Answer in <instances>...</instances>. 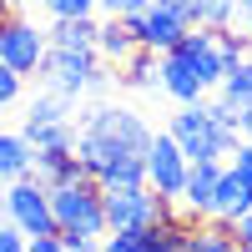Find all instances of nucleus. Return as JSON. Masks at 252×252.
Returning <instances> with one entry per match:
<instances>
[{"instance_id": "obj_4", "label": "nucleus", "mask_w": 252, "mask_h": 252, "mask_svg": "<svg viewBox=\"0 0 252 252\" xmlns=\"http://www.w3.org/2000/svg\"><path fill=\"white\" fill-rule=\"evenodd\" d=\"M81 131L106 136V141L121 146V152H136V157H146V146H152V136H157L152 126H146V116L131 111V106H121V101H101V106L81 111Z\"/></svg>"}, {"instance_id": "obj_7", "label": "nucleus", "mask_w": 252, "mask_h": 252, "mask_svg": "<svg viewBox=\"0 0 252 252\" xmlns=\"http://www.w3.org/2000/svg\"><path fill=\"white\" fill-rule=\"evenodd\" d=\"M141 166H146V187H152L161 202H172V207H177L182 182H187V166H192V161L182 157V146L166 136V131H157L152 146H146V157H141Z\"/></svg>"}, {"instance_id": "obj_17", "label": "nucleus", "mask_w": 252, "mask_h": 252, "mask_svg": "<svg viewBox=\"0 0 252 252\" xmlns=\"http://www.w3.org/2000/svg\"><path fill=\"white\" fill-rule=\"evenodd\" d=\"M182 252H242V247H237V237H232V227H222V222L202 227V222H192V227H187Z\"/></svg>"}, {"instance_id": "obj_2", "label": "nucleus", "mask_w": 252, "mask_h": 252, "mask_svg": "<svg viewBox=\"0 0 252 252\" xmlns=\"http://www.w3.org/2000/svg\"><path fill=\"white\" fill-rule=\"evenodd\" d=\"M51 192V217H56V232H71V237H91L101 242L106 237V212H101V187L86 182H56L46 187Z\"/></svg>"}, {"instance_id": "obj_27", "label": "nucleus", "mask_w": 252, "mask_h": 252, "mask_svg": "<svg viewBox=\"0 0 252 252\" xmlns=\"http://www.w3.org/2000/svg\"><path fill=\"white\" fill-rule=\"evenodd\" d=\"M232 237H237V247H242V252H252V212H242V217L232 222Z\"/></svg>"}, {"instance_id": "obj_21", "label": "nucleus", "mask_w": 252, "mask_h": 252, "mask_svg": "<svg viewBox=\"0 0 252 252\" xmlns=\"http://www.w3.org/2000/svg\"><path fill=\"white\" fill-rule=\"evenodd\" d=\"M51 20H76V15H96V0H40Z\"/></svg>"}, {"instance_id": "obj_31", "label": "nucleus", "mask_w": 252, "mask_h": 252, "mask_svg": "<svg viewBox=\"0 0 252 252\" xmlns=\"http://www.w3.org/2000/svg\"><path fill=\"white\" fill-rule=\"evenodd\" d=\"M247 15H252V0H237V26H242Z\"/></svg>"}, {"instance_id": "obj_3", "label": "nucleus", "mask_w": 252, "mask_h": 252, "mask_svg": "<svg viewBox=\"0 0 252 252\" xmlns=\"http://www.w3.org/2000/svg\"><path fill=\"white\" fill-rule=\"evenodd\" d=\"M101 212H106V232H141L152 222H166L177 207L161 202L146 182H136V187H106L101 192Z\"/></svg>"}, {"instance_id": "obj_8", "label": "nucleus", "mask_w": 252, "mask_h": 252, "mask_svg": "<svg viewBox=\"0 0 252 252\" xmlns=\"http://www.w3.org/2000/svg\"><path fill=\"white\" fill-rule=\"evenodd\" d=\"M166 136L182 146L187 161H227L222 146H217V126H212V116L202 111V101H197V106H182L172 116V126H166Z\"/></svg>"}, {"instance_id": "obj_5", "label": "nucleus", "mask_w": 252, "mask_h": 252, "mask_svg": "<svg viewBox=\"0 0 252 252\" xmlns=\"http://www.w3.org/2000/svg\"><path fill=\"white\" fill-rule=\"evenodd\" d=\"M5 222L20 227L26 237H51L56 232V217H51V192L40 177H20L5 182Z\"/></svg>"}, {"instance_id": "obj_32", "label": "nucleus", "mask_w": 252, "mask_h": 252, "mask_svg": "<svg viewBox=\"0 0 252 252\" xmlns=\"http://www.w3.org/2000/svg\"><path fill=\"white\" fill-rule=\"evenodd\" d=\"M242 35H247V46H252V15H247V20H242Z\"/></svg>"}, {"instance_id": "obj_34", "label": "nucleus", "mask_w": 252, "mask_h": 252, "mask_svg": "<svg viewBox=\"0 0 252 252\" xmlns=\"http://www.w3.org/2000/svg\"><path fill=\"white\" fill-rule=\"evenodd\" d=\"M0 222H5V192H0Z\"/></svg>"}, {"instance_id": "obj_13", "label": "nucleus", "mask_w": 252, "mask_h": 252, "mask_svg": "<svg viewBox=\"0 0 252 252\" xmlns=\"http://www.w3.org/2000/svg\"><path fill=\"white\" fill-rule=\"evenodd\" d=\"M131 51H136L131 26H126L121 15H96V56L106 61V66H121Z\"/></svg>"}, {"instance_id": "obj_24", "label": "nucleus", "mask_w": 252, "mask_h": 252, "mask_svg": "<svg viewBox=\"0 0 252 252\" xmlns=\"http://www.w3.org/2000/svg\"><path fill=\"white\" fill-rule=\"evenodd\" d=\"M146 5H152V0H96V15H141Z\"/></svg>"}, {"instance_id": "obj_14", "label": "nucleus", "mask_w": 252, "mask_h": 252, "mask_svg": "<svg viewBox=\"0 0 252 252\" xmlns=\"http://www.w3.org/2000/svg\"><path fill=\"white\" fill-rule=\"evenodd\" d=\"M31 172H35V146L20 131H5V126H0V182H20Z\"/></svg>"}, {"instance_id": "obj_1", "label": "nucleus", "mask_w": 252, "mask_h": 252, "mask_svg": "<svg viewBox=\"0 0 252 252\" xmlns=\"http://www.w3.org/2000/svg\"><path fill=\"white\" fill-rule=\"evenodd\" d=\"M35 81L61 91V96H71V101H81L86 91H101L111 76H106V61L96 56V46L91 51H56V46H46V56H40V66H35Z\"/></svg>"}, {"instance_id": "obj_18", "label": "nucleus", "mask_w": 252, "mask_h": 252, "mask_svg": "<svg viewBox=\"0 0 252 252\" xmlns=\"http://www.w3.org/2000/svg\"><path fill=\"white\" fill-rule=\"evenodd\" d=\"M217 96H227L232 106H252V56H242V61H227V66H222Z\"/></svg>"}, {"instance_id": "obj_29", "label": "nucleus", "mask_w": 252, "mask_h": 252, "mask_svg": "<svg viewBox=\"0 0 252 252\" xmlns=\"http://www.w3.org/2000/svg\"><path fill=\"white\" fill-rule=\"evenodd\" d=\"M26 252H66V247H61V237L51 232V237H26Z\"/></svg>"}, {"instance_id": "obj_35", "label": "nucleus", "mask_w": 252, "mask_h": 252, "mask_svg": "<svg viewBox=\"0 0 252 252\" xmlns=\"http://www.w3.org/2000/svg\"><path fill=\"white\" fill-rule=\"evenodd\" d=\"M0 15H10V0H0Z\"/></svg>"}, {"instance_id": "obj_19", "label": "nucleus", "mask_w": 252, "mask_h": 252, "mask_svg": "<svg viewBox=\"0 0 252 252\" xmlns=\"http://www.w3.org/2000/svg\"><path fill=\"white\" fill-rule=\"evenodd\" d=\"M35 152H76V121H61V126H40V131L26 136Z\"/></svg>"}, {"instance_id": "obj_26", "label": "nucleus", "mask_w": 252, "mask_h": 252, "mask_svg": "<svg viewBox=\"0 0 252 252\" xmlns=\"http://www.w3.org/2000/svg\"><path fill=\"white\" fill-rule=\"evenodd\" d=\"M0 252H26V232L10 222H0Z\"/></svg>"}, {"instance_id": "obj_15", "label": "nucleus", "mask_w": 252, "mask_h": 252, "mask_svg": "<svg viewBox=\"0 0 252 252\" xmlns=\"http://www.w3.org/2000/svg\"><path fill=\"white\" fill-rule=\"evenodd\" d=\"M46 46L56 51H91L96 46V15H76V20H51Z\"/></svg>"}, {"instance_id": "obj_6", "label": "nucleus", "mask_w": 252, "mask_h": 252, "mask_svg": "<svg viewBox=\"0 0 252 252\" xmlns=\"http://www.w3.org/2000/svg\"><path fill=\"white\" fill-rule=\"evenodd\" d=\"M40 56H46V31H40L35 20H26V15H0V61H5L15 76L35 81Z\"/></svg>"}, {"instance_id": "obj_25", "label": "nucleus", "mask_w": 252, "mask_h": 252, "mask_svg": "<svg viewBox=\"0 0 252 252\" xmlns=\"http://www.w3.org/2000/svg\"><path fill=\"white\" fill-rule=\"evenodd\" d=\"M227 166H237V177L252 182V141H237V152L227 157Z\"/></svg>"}, {"instance_id": "obj_11", "label": "nucleus", "mask_w": 252, "mask_h": 252, "mask_svg": "<svg viewBox=\"0 0 252 252\" xmlns=\"http://www.w3.org/2000/svg\"><path fill=\"white\" fill-rule=\"evenodd\" d=\"M242 212H252V182H247V177H237V166H227V161H222L217 187H212V222L232 227Z\"/></svg>"}, {"instance_id": "obj_28", "label": "nucleus", "mask_w": 252, "mask_h": 252, "mask_svg": "<svg viewBox=\"0 0 252 252\" xmlns=\"http://www.w3.org/2000/svg\"><path fill=\"white\" fill-rule=\"evenodd\" d=\"M61 237V247H66V252H96L101 242H91V237H71V232H56Z\"/></svg>"}, {"instance_id": "obj_22", "label": "nucleus", "mask_w": 252, "mask_h": 252, "mask_svg": "<svg viewBox=\"0 0 252 252\" xmlns=\"http://www.w3.org/2000/svg\"><path fill=\"white\" fill-rule=\"evenodd\" d=\"M20 91H26V76H15L5 61H0V111H5V106H15V101H20Z\"/></svg>"}, {"instance_id": "obj_12", "label": "nucleus", "mask_w": 252, "mask_h": 252, "mask_svg": "<svg viewBox=\"0 0 252 252\" xmlns=\"http://www.w3.org/2000/svg\"><path fill=\"white\" fill-rule=\"evenodd\" d=\"M71 116H76V101L46 86L40 96H31V101H26V116H20V136L40 131V126H61V121H71Z\"/></svg>"}, {"instance_id": "obj_16", "label": "nucleus", "mask_w": 252, "mask_h": 252, "mask_svg": "<svg viewBox=\"0 0 252 252\" xmlns=\"http://www.w3.org/2000/svg\"><path fill=\"white\" fill-rule=\"evenodd\" d=\"M116 81H121V86H131V91H157V51H141V46H136V51L116 66Z\"/></svg>"}, {"instance_id": "obj_30", "label": "nucleus", "mask_w": 252, "mask_h": 252, "mask_svg": "<svg viewBox=\"0 0 252 252\" xmlns=\"http://www.w3.org/2000/svg\"><path fill=\"white\" fill-rule=\"evenodd\" d=\"M237 136H242V141H252V106H242V111H237Z\"/></svg>"}, {"instance_id": "obj_23", "label": "nucleus", "mask_w": 252, "mask_h": 252, "mask_svg": "<svg viewBox=\"0 0 252 252\" xmlns=\"http://www.w3.org/2000/svg\"><path fill=\"white\" fill-rule=\"evenodd\" d=\"M152 5L166 10V15H182L187 26H197V20H202V5H197V0H152Z\"/></svg>"}, {"instance_id": "obj_10", "label": "nucleus", "mask_w": 252, "mask_h": 252, "mask_svg": "<svg viewBox=\"0 0 252 252\" xmlns=\"http://www.w3.org/2000/svg\"><path fill=\"white\" fill-rule=\"evenodd\" d=\"M217 172H222V161H192V166H187V182H182V197H177V212L187 222H212Z\"/></svg>"}, {"instance_id": "obj_33", "label": "nucleus", "mask_w": 252, "mask_h": 252, "mask_svg": "<svg viewBox=\"0 0 252 252\" xmlns=\"http://www.w3.org/2000/svg\"><path fill=\"white\" fill-rule=\"evenodd\" d=\"M26 5H35V0H10V10H26Z\"/></svg>"}, {"instance_id": "obj_9", "label": "nucleus", "mask_w": 252, "mask_h": 252, "mask_svg": "<svg viewBox=\"0 0 252 252\" xmlns=\"http://www.w3.org/2000/svg\"><path fill=\"white\" fill-rule=\"evenodd\" d=\"M126 26H131V35H136V46H141V51H157V56H161V51H172L177 40L192 31L182 15H166V10H157V5H146L141 15H126Z\"/></svg>"}, {"instance_id": "obj_20", "label": "nucleus", "mask_w": 252, "mask_h": 252, "mask_svg": "<svg viewBox=\"0 0 252 252\" xmlns=\"http://www.w3.org/2000/svg\"><path fill=\"white\" fill-rule=\"evenodd\" d=\"M197 5H202V20H197V26H212V31L237 26V0H197Z\"/></svg>"}]
</instances>
